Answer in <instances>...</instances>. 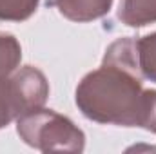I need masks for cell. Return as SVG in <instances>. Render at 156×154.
I'll return each instance as SVG.
<instances>
[{"instance_id":"cell-1","label":"cell","mask_w":156,"mask_h":154,"mask_svg":"<svg viewBox=\"0 0 156 154\" xmlns=\"http://www.w3.org/2000/svg\"><path fill=\"white\" fill-rule=\"evenodd\" d=\"M136 58V38L115 40L98 69L87 73L76 87L80 113L96 123L147 127L154 91L144 89Z\"/></svg>"},{"instance_id":"cell-2","label":"cell","mask_w":156,"mask_h":154,"mask_svg":"<svg viewBox=\"0 0 156 154\" xmlns=\"http://www.w3.org/2000/svg\"><path fill=\"white\" fill-rule=\"evenodd\" d=\"M20 140L42 152L67 151L82 152L85 149V134L64 114L51 109H33L16 120Z\"/></svg>"},{"instance_id":"cell-3","label":"cell","mask_w":156,"mask_h":154,"mask_svg":"<svg viewBox=\"0 0 156 154\" xmlns=\"http://www.w3.org/2000/svg\"><path fill=\"white\" fill-rule=\"evenodd\" d=\"M47 96V78L33 65H26L7 76H0V129L33 109L44 107Z\"/></svg>"},{"instance_id":"cell-4","label":"cell","mask_w":156,"mask_h":154,"mask_svg":"<svg viewBox=\"0 0 156 154\" xmlns=\"http://www.w3.org/2000/svg\"><path fill=\"white\" fill-rule=\"evenodd\" d=\"M53 4L58 7L60 15L73 22L98 20L113 7V0H53Z\"/></svg>"},{"instance_id":"cell-5","label":"cell","mask_w":156,"mask_h":154,"mask_svg":"<svg viewBox=\"0 0 156 154\" xmlns=\"http://www.w3.org/2000/svg\"><path fill=\"white\" fill-rule=\"evenodd\" d=\"M118 18L129 27L156 24V0H122Z\"/></svg>"},{"instance_id":"cell-6","label":"cell","mask_w":156,"mask_h":154,"mask_svg":"<svg viewBox=\"0 0 156 154\" xmlns=\"http://www.w3.org/2000/svg\"><path fill=\"white\" fill-rule=\"evenodd\" d=\"M136 58L142 76L156 83V33L136 40Z\"/></svg>"},{"instance_id":"cell-7","label":"cell","mask_w":156,"mask_h":154,"mask_svg":"<svg viewBox=\"0 0 156 154\" xmlns=\"http://www.w3.org/2000/svg\"><path fill=\"white\" fill-rule=\"evenodd\" d=\"M22 60V47L18 40L9 33L0 31V76L15 73Z\"/></svg>"},{"instance_id":"cell-8","label":"cell","mask_w":156,"mask_h":154,"mask_svg":"<svg viewBox=\"0 0 156 154\" xmlns=\"http://www.w3.org/2000/svg\"><path fill=\"white\" fill-rule=\"evenodd\" d=\"M40 0H0V20L22 22L35 15Z\"/></svg>"},{"instance_id":"cell-9","label":"cell","mask_w":156,"mask_h":154,"mask_svg":"<svg viewBox=\"0 0 156 154\" xmlns=\"http://www.w3.org/2000/svg\"><path fill=\"white\" fill-rule=\"evenodd\" d=\"M145 131L156 132V91H154V98H153V107H151V114H149V121H147V127H145Z\"/></svg>"}]
</instances>
